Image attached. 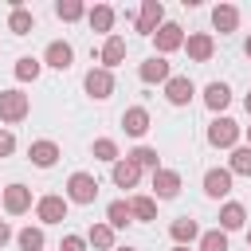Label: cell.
Returning <instances> with one entry per match:
<instances>
[{
  "label": "cell",
  "mask_w": 251,
  "mask_h": 251,
  "mask_svg": "<svg viewBox=\"0 0 251 251\" xmlns=\"http://www.w3.org/2000/svg\"><path fill=\"white\" fill-rule=\"evenodd\" d=\"M31 110L24 90H0V122H24Z\"/></svg>",
  "instance_id": "obj_1"
},
{
  "label": "cell",
  "mask_w": 251,
  "mask_h": 251,
  "mask_svg": "<svg viewBox=\"0 0 251 251\" xmlns=\"http://www.w3.org/2000/svg\"><path fill=\"white\" fill-rule=\"evenodd\" d=\"M94 196H98V180H94L90 173H71V180H67V200H75V204H94Z\"/></svg>",
  "instance_id": "obj_2"
},
{
  "label": "cell",
  "mask_w": 251,
  "mask_h": 251,
  "mask_svg": "<svg viewBox=\"0 0 251 251\" xmlns=\"http://www.w3.org/2000/svg\"><path fill=\"white\" fill-rule=\"evenodd\" d=\"M235 141H239V126H235L231 118H216V122L208 126V145H216V149H235Z\"/></svg>",
  "instance_id": "obj_3"
},
{
  "label": "cell",
  "mask_w": 251,
  "mask_h": 251,
  "mask_svg": "<svg viewBox=\"0 0 251 251\" xmlns=\"http://www.w3.org/2000/svg\"><path fill=\"white\" fill-rule=\"evenodd\" d=\"M161 24H165L161 0H145V4H141V16H137V31H141V35H157Z\"/></svg>",
  "instance_id": "obj_4"
},
{
  "label": "cell",
  "mask_w": 251,
  "mask_h": 251,
  "mask_svg": "<svg viewBox=\"0 0 251 251\" xmlns=\"http://www.w3.org/2000/svg\"><path fill=\"white\" fill-rule=\"evenodd\" d=\"M86 94L90 98H110L114 94V75L106 71V67H94V71H86Z\"/></svg>",
  "instance_id": "obj_5"
},
{
  "label": "cell",
  "mask_w": 251,
  "mask_h": 251,
  "mask_svg": "<svg viewBox=\"0 0 251 251\" xmlns=\"http://www.w3.org/2000/svg\"><path fill=\"white\" fill-rule=\"evenodd\" d=\"M0 200H4V208H8L12 216H24V212L31 208V188H27V184H8Z\"/></svg>",
  "instance_id": "obj_6"
},
{
  "label": "cell",
  "mask_w": 251,
  "mask_h": 251,
  "mask_svg": "<svg viewBox=\"0 0 251 251\" xmlns=\"http://www.w3.org/2000/svg\"><path fill=\"white\" fill-rule=\"evenodd\" d=\"M35 212H39L43 224H63L67 220V196H43L35 204Z\"/></svg>",
  "instance_id": "obj_7"
},
{
  "label": "cell",
  "mask_w": 251,
  "mask_h": 251,
  "mask_svg": "<svg viewBox=\"0 0 251 251\" xmlns=\"http://www.w3.org/2000/svg\"><path fill=\"white\" fill-rule=\"evenodd\" d=\"M184 47H188V59H192V63H208V59H212V51H216V43H212V35H208V31L188 35V39H184Z\"/></svg>",
  "instance_id": "obj_8"
},
{
  "label": "cell",
  "mask_w": 251,
  "mask_h": 251,
  "mask_svg": "<svg viewBox=\"0 0 251 251\" xmlns=\"http://www.w3.org/2000/svg\"><path fill=\"white\" fill-rule=\"evenodd\" d=\"M165 98H169L173 106H188V98H192V78H188V75H173V78L165 82Z\"/></svg>",
  "instance_id": "obj_9"
},
{
  "label": "cell",
  "mask_w": 251,
  "mask_h": 251,
  "mask_svg": "<svg viewBox=\"0 0 251 251\" xmlns=\"http://www.w3.org/2000/svg\"><path fill=\"white\" fill-rule=\"evenodd\" d=\"M137 180H141V165H137L133 157L114 161V184H118V188H133Z\"/></svg>",
  "instance_id": "obj_10"
},
{
  "label": "cell",
  "mask_w": 251,
  "mask_h": 251,
  "mask_svg": "<svg viewBox=\"0 0 251 251\" xmlns=\"http://www.w3.org/2000/svg\"><path fill=\"white\" fill-rule=\"evenodd\" d=\"M153 192H157L161 200H173V196L180 192V173H173V169H157V173H153Z\"/></svg>",
  "instance_id": "obj_11"
},
{
  "label": "cell",
  "mask_w": 251,
  "mask_h": 251,
  "mask_svg": "<svg viewBox=\"0 0 251 251\" xmlns=\"http://www.w3.org/2000/svg\"><path fill=\"white\" fill-rule=\"evenodd\" d=\"M204 192L216 196V200L227 196V192H231V169H208V173H204Z\"/></svg>",
  "instance_id": "obj_12"
},
{
  "label": "cell",
  "mask_w": 251,
  "mask_h": 251,
  "mask_svg": "<svg viewBox=\"0 0 251 251\" xmlns=\"http://www.w3.org/2000/svg\"><path fill=\"white\" fill-rule=\"evenodd\" d=\"M212 27H216L220 35L235 31V27H239V8H231V4H216V8H212Z\"/></svg>",
  "instance_id": "obj_13"
},
{
  "label": "cell",
  "mask_w": 251,
  "mask_h": 251,
  "mask_svg": "<svg viewBox=\"0 0 251 251\" xmlns=\"http://www.w3.org/2000/svg\"><path fill=\"white\" fill-rule=\"evenodd\" d=\"M153 39H157V51H161V55H169V51H176V47H184V31H180L176 24H161Z\"/></svg>",
  "instance_id": "obj_14"
},
{
  "label": "cell",
  "mask_w": 251,
  "mask_h": 251,
  "mask_svg": "<svg viewBox=\"0 0 251 251\" xmlns=\"http://www.w3.org/2000/svg\"><path fill=\"white\" fill-rule=\"evenodd\" d=\"M137 75H141V82H169V78H173V71H169V63H165L161 55L145 59V63L137 67Z\"/></svg>",
  "instance_id": "obj_15"
},
{
  "label": "cell",
  "mask_w": 251,
  "mask_h": 251,
  "mask_svg": "<svg viewBox=\"0 0 251 251\" xmlns=\"http://www.w3.org/2000/svg\"><path fill=\"white\" fill-rule=\"evenodd\" d=\"M122 126H126L129 137H141V133L149 129V110H145V106H129V110L122 114Z\"/></svg>",
  "instance_id": "obj_16"
},
{
  "label": "cell",
  "mask_w": 251,
  "mask_h": 251,
  "mask_svg": "<svg viewBox=\"0 0 251 251\" xmlns=\"http://www.w3.org/2000/svg\"><path fill=\"white\" fill-rule=\"evenodd\" d=\"M27 157H31V165H39V169H51V165L59 161V145H55V141H31Z\"/></svg>",
  "instance_id": "obj_17"
},
{
  "label": "cell",
  "mask_w": 251,
  "mask_h": 251,
  "mask_svg": "<svg viewBox=\"0 0 251 251\" xmlns=\"http://www.w3.org/2000/svg\"><path fill=\"white\" fill-rule=\"evenodd\" d=\"M47 67H55V71H67L71 67V59H75V51H71V43H63V39H55V43H47Z\"/></svg>",
  "instance_id": "obj_18"
},
{
  "label": "cell",
  "mask_w": 251,
  "mask_h": 251,
  "mask_svg": "<svg viewBox=\"0 0 251 251\" xmlns=\"http://www.w3.org/2000/svg\"><path fill=\"white\" fill-rule=\"evenodd\" d=\"M243 220H247V212H243V204H224L220 208V231H239L243 227Z\"/></svg>",
  "instance_id": "obj_19"
},
{
  "label": "cell",
  "mask_w": 251,
  "mask_h": 251,
  "mask_svg": "<svg viewBox=\"0 0 251 251\" xmlns=\"http://www.w3.org/2000/svg\"><path fill=\"white\" fill-rule=\"evenodd\" d=\"M169 235L180 243V247H188L196 235H200V227H196V220H188V216H180V220H173V227H169Z\"/></svg>",
  "instance_id": "obj_20"
},
{
  "label": "cell",
  "mask_w": 251,
  "mask_h": 251,
  "mask_svg": "<svg viewBox=\"0 0 251 251\" xmlns=\"http://www.w3.org/2000/svg\"><path fill=\"white\" fill-rule=\"evenodd\" d=\"M122 59H126V39H122V35H110V39L102 43V63H106V71L118 67Z\"/></svg>",
  "instance_id": "obj_21"
},
{
  "label": "cell",
  "mask_w": 251,
  "mask_h": 251,
  "mask_svg": "<svg viewBox=\"0 0 251 251\" xmlns=\"http://www.w3.org/2000/svg\"><path fill=\"white\" fill-rule=\"evenodd\" d=\"M86 20H90L94 31H110V27H114V8H110V4H94V8L86 12Z\"/></svg>",
  "instance_id": "obj_22"
},
{
  "label": "cell",
  "mask_w": 251,
  "mask_h": 251,
  "mask_svg": "<svg viewBox=\"0 0 251 251\" xmlns=\"http://www.w3.org/2000/svg\"><path fill=\"white\" fill-rule=\"evenodd\" d=\"M31 27H35V16H31L27 8H20V4H16V8H12V16H8V31H16V35H27Z\"/></svg>",
  "instance_id": "obj_23"
},
{
  "label": "cell",
  "mask_w": 251,
  "mask_h": 251,
  "mask_svg": "<svg viewBox=\"0 0 251 251\" xmlns=\"http://www.w3.org/2000/svg\"><path fill=\"white\" fill-rule=\"evenodd\" d=\"M204 102H208V110H224V106L231 102V90H227L224 82H208V90H204Z\"/></svg>",
  "instance_id": "obj_24"
},
{
  "label": "cell",
  "mask_w": 251,
  "mask_h": 251,
  "mask_svg": "<svg viewBox=\"0 0 251 251\" xmlns=\"http://www.w3.org/2000/svg\"><path fill=\"white\" fill-rule=\"evenodd\" d=\"M129 212H133V220H157L153 196H133V200H129Z\"/></svg>",
  "instance_id": "obj_25"
},
{
  "label": "cell",
  "mask_w": 251,
  "mask_h": 251,
  "mask_svg": "<svg viewBox=\"0 0 251 251\" xmlns=\"http://www.w3.org/2000/svg\"><path fill=\"white\" fill-rule=\"evenodd\" d=\"M106 220H110V227H126V224L133 220V212H129L126 200H114V204L106 208Z\"/></svg>",
  "instance_id": "obj_26"
},
{
  "label": "cell",
  "mask_w": 251,
  "mask_h": 251,
  "mask_svg": "<svg viewBox=\"0 0 251 251\" xmlns=\"http://www.w3.org/2000/svg\"><path fill=\"white\" fill-rule=\"evenodd\" d=\"M86 239H90L94 247H102V251H114V227H110V224H94Z\"/></svg>",
  "instance_id": "obj_27"
},
{
  "label": "cell",
  "mask_w": 251,
  "mask_h": 251,
  "mask_svg": "<svg viewBox=\"0 0 251 251\" xmlns=\"http://www.w3.org/2000/svg\"><path fill=\"white\" fill-rule=\"evenodd\" d=\"M251 176V145H239L235 153H231V176Z\"/></svg>",
  "instance_id": "obj_28"
},
{
  "label": "cell",
  "mask_w": 251,
  "mask_h": 251,
  "mask_svg": "<svg viewBox=\"0 0 251 251\" xmlns=\"http://www.w3.org/2000/svg\"><path fill=\"white\" fill-rule=\"evenodd\" d=\"M16 239H20V251H43V231L39 227H24Z\"/></svg>",
  "instance_id": "obj_29"
},
{
  "label": "cell",
  "mask_w": 251,
  "mask_h": 251,
  "mask_svg": "<svg viewBox=\"0 0 251 251\" xmlns=\"http://www.w3.org/2000/svg\"><path fill=\"white\" fill-rule=\"evenodd\" d=\"M200 251H227V231H204L200 235Z\"/></svg>",
  "instance_id": "obj_30"
},
{
  "label": "cell",
  "mask_w": 251,
  "mask_h": 251,
  "mask_svg": "<svg viewBox=\"0 0 251 251\" xmlns=\"http://www.w3.org/2000/svg\"><path fill=\"white\" fill-rule=\"evenodd\" d=\"M55 16L71 24V20H78V16H86V8H82L78 0H59V4H55Z\"/></svg>",
  "instance_id": "obj_31"
},
{
  "label": "cell",
  "mask_w": 251,
  "mask_h": 251,
  "mask_svg": "<svg viewBox=\"0 0 251 251\" xmlns=\"http://www.w3.org/2000/svg\"><path fill=\"white\" fill-rule=\"evenodd\" d=\"M16 78H20V82H31V78H39V63H35L31 55H24V59L16 63Z\"/></svg>",
  "instance_id": "obj_32"
},
{
  "label": "cell",
  "mask_w": 251,
  "mask_h": 251,
  "mask_svg": "<svg viewBox=\"0 0 251 251\" xmlns=\"http://www.w3.org/2000/svg\"><path fill=\"white\" fill-rule=\"evenodd\" d=\"M129 157H133V161H137L141 169H153V173L161 169V165H157V149H149V145H137V149H133Z\"/></svg>",
  "instance_id": "obj_33"
},
{
  "label": "cell",
  "mask_w": 251,
  "mask_h": 251,
  "mask_svg": "<svg viewBox=\"0 0 251 251\" xmlns=\"http://www.w3.org/2000/svg\"><path fill=\"white\" fill-rule=\"evenodd\" d=\"M94 157H98V161H118V145H114L110 137H98V141H94Z\"/></svg>",
  "instance_id": "obj_34"
},
{
  "label": "cell",
  "mask_w": 251,
  "mask_h": 251,
  "mask_svg": "<svg viewBox=\"0 0 251 251\" xmlns=\"http://www.w3.org/2000/svg\"><path fill=\"white\" fill-rule=\"evenodd\" d=\"M59 251H86V239H82V235H63Z\"/></svg>",
  "instance_id": "obj_35"
},
{
  "label": "cell",
  "mask_w": 251,
  "mask_h": 251,
  "mask_svg": "<svg viewBox=\"0 0 251 251\" xmlns=\"http://www.w3.org/2000/svg\"><path fill=\"white\" fill-rule=\"evenodd\" d=\"M12 149H16V137H12L8 129H0V157H8Z\"/></svg>",
  "instance_id": "obj_36"
},
{
  "label": "cell",
  "mask_w": 251,
  "mask_h": 251,
  "mask_svg": "<svg viewBox=\"0 0 251 251\" xmlns=\"http://www.w3.org/2000/svg\"><path fill=\"white\" fill-rule=\"evenodd\" d=\"M8 239H12V227H8V224H4V220H0V247H4V243H8Z\"/></svg>",
  "instance_id": "obj_37"
},
{
  "label": "cell",
  "mask_w": 251,
  "mask_h": 251,
  "mask_svg": "<svg viewBox=\"0 0 251 251\" xmlns=\"http://www.w3.org/2000/svg\"><path fill=\"white\" fill-rule=\"evenodd\" d=\"M243 106H247V114H251V94H247V98H243Z\"/></svg>",
  "instance_id": "obj_38"
},
{
  "label": "cell",
  "mask_w": 251,
  "mask_h": 251,
  "mask_svg": "<svg viewBox=\"0 0 251 251\" xmlns=\"http://www.w3.org/2000/svg\"><path fill=\"white\" fill-rule=\"evenodd\" d=\"M247 55H251V35H247Z\"/></svg>",
  "instance_id": "obj_39"
},
{
  "label": "cell",
  "mask_w": 251,
  "mask_h": 251,
  "mask_svg": "<svg viewBox=\"0 0 251 251\" xmlns=\"http://www.w3.org/2000/svg\"><path fill=\"white\" fill-rule=\"evenodd\" d=\"M114 251H133V247H114Z\"/></svg>",
  "instance_id": "obj_40"
},
{
  "label": "cell",
  "mask_w": 251,
  "mask_h": 251,
  "mask_svg": "<svg viewBox=\"0 0 251 251\" xmlns=\"http://www.w3.org/2000/svg\"><path fill=\"white\" fill-rule=\"evenodd\" d=\"M173 251H188V247H180V243H176V247H173Z\"/></svg>",
  "instance_id": "obj_41"
},
{
  "label": "cell",
  "mask_w": 251,
  "mask_h": 251,
  "mask_svg": "<svg viewBox=\"0 0 251 251\" xmlns=\"http://www.w3.org/2000/svg\"><path fill=\"white\" fill-rule=\"evenodd\" d=\"M247 247H251V231H247Z\"/></svg>",
  "instance_id": "obj_42"
},
{
  "label": "cell",
  "mask_w": 251,
  "mask_h": 251,
  "mask_svg": "<svg viewBox=\"0 0 251 251\" xmlns=\"http://www.w3.org/2000/svg\"><path fill=\"white\" fill-rule=\"evenodd\" d=\"M247 141H251V126H247Z\"/></svg>",
  "instance_id": "obj_43"
}]
</instances>
